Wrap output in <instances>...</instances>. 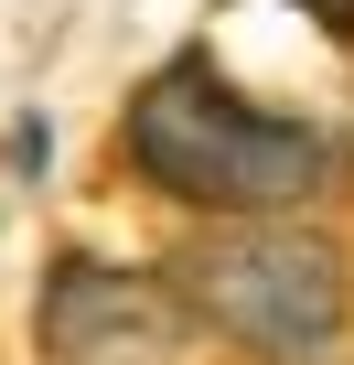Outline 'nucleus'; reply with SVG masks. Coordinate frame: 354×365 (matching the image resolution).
Masks as SVG:
<instances>
[{
    "label": "nucleus",
    "mask_w": 354,
    "mask_h": 365,
    "mask_svg": "<svg viewBox=\"0 0 354 365\" xmlns=\"http://www.w3.org/2000/svg\"><path fill=\"white\" fill-rule=\"evenodd\" d=\"M194 322H215L258 365H354V269L290 215H226L172 258Z\"/></svg>",
    "instance_id": "nucleus-2"
},
{
    "label": "nucleus",
    "mask_w": 354,
    "mask_h": 365,
    "mask_svg": "<svg viewBox=\"0 0 354 365\" xmlns=\"http://www.w3.org/2000/svg\"><path fill=\"white\" fill-rule=\"evenodd\" d=\"M183 290L172 269H118V258H54L43 301H33V344L43 365H183Z\"/></svg>",
    "instance_id": "nucleus-3"
},
{
    "label": "nucleus",
    "mask_w": 354,
    "mask_h": 365,
    "mask_svg": "<svg viewBox=\"0 0 354 365\" xmlns=\"http://www.w3.org/2000/svg\"><path fill=\"white\" fill-rule=\"evenodd\" d=\"M118 150H129V172L161 205H183L204 226H226V215H301L333 182V140L279 118V108H258V97H236L204 54L140 76V97L118 108Z\"/></svg>",
    "instance_id": "nucleus-1"
},
{
    "label": "nucleus",
    "mask_w": 354,
    "mask_h": 365,
    "mask_svg": "<svg viewBox=\"0 0 354 365\" xmlns=\"http://www.w3.org/2000/svg\"><path fill=\"white\" fill-rule=\"evenodd\" d=\"M301 11H311L322 33H343V43H354V0H301Z\"/></svg>",
    "instance_id": "nucleus-4"
}]
</instances>
